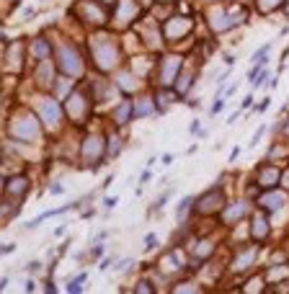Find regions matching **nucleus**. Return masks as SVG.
Instances as JSON below:
<instances>
[{"instance_id":"obj_1","label":"nucleus","mask_w":289,"mask_h":294,"mask_svg":"<svg viewBox=\"0 0 289 294\" xmlns=\"http://www.w3.org/2000/svg\"><path fill=\"white\" fill-rule=\"evenodd\" d=\"M13 134H16V137H24V140H34V137H36V122H34L31 116L16 119V124H13Z\"/></svg>"},{"instance_id":"obj_2","label":"nucleus","mask_w":289,"mask_h":294,"mask_svg":"<svg viewBox=\"0 0 289 294\" xmlns=\"http://www.w3.org/2000/svg\"><path fill=\"white\" fill-rule=\"evenodd\" d=\"M60 65H62V70L65 73H80V62H78V54L73 52V49H68V47H62L60 49Z\"/></svg>"},{"instance_id":"obj_3","label":"nucleus","mask_w":289,"mask_h":294,"mask_svg":"<svg viewBox=\"0 0 289 294\" xmlns=\"http://www.w3.org/2000/svg\"><path fill=\"white\" fill-rule=\"evenodd\" d=\"M41 116H44V122H49V124H54V122L60 119V108H57V103H52V101H47V103H41Z\"/></svg>"},{"instance_id":"obj_4","label":"nucleus","mask_w":289,"mask_h":294,"mask_svg":"<svg viewBox=\"0 0 289 294\" xmlns=\"http://www.w3.org/2000/svg\"><path fill=\"white\" fill-rule=\"evenodd\" d=\"M176 67H179V57H170V60L163 65V80H165V83H170V80H173Z\"/></svg>"},{"instance_id":"obj_5","label":"nucleus","mask_w":289,"mask_h":294,"mask_svg":"<svg viewBox=\"0 0 289 294\" xmlns=\"http://www.w3.org/2000/svg\"><path fill=\"white\" fill-rule=\"evenodd\" d=\"M186 29H189V21H173L165 31H168V36H176V34H184Z\"/></svg>"},{"instance_id":"obj_6","label":"nucleus","mask_w":289,"mask_h":294,"mask_svg":"<svg viewBox=\"0 0 289 294\" xmlns=\"http://www.w3.org/2000/svg\"><path fill=\"white\" fill-rule=\"evenodd\" d=\"M266 54H269V44H263V47L253 54V62H256V65H258V62H263V57H266Z\"/></svg>"},{"instance_id":"obj_7","label":"nucleus","mask_w":289,"mask_h":294,"mask_svg":"<svg viewBox=\"0 0 289 294\" xmlns=\"http://www.w3.org/2000/svg\"><path fill=\"white\" fill-rule=\"evenodd\" d=\"M83 281H85V274H83V276H78L75 281H70V286H68V289H70V291H80V284H83Z\"/></svg>"},{"instance_id":"obj_8","label":"nucleus","mask_w":289,"mask_h":294,"mask_svg":"<svg viewBox=\"0 0 289 294\" xmlns=\"http://www.w3.org/2000/svg\"><path fill=\"white\" fill-rule=\"evenodd\" d=\"M276 3H279V0H261V8L263 11H271V8H276Z\"/></svg>"},{"instance_id":"obj_9","label":"nucleus","mask_w":289,"mask_h":294,"mask_svg":"<svg viewBox=\"0 0 289 294\" xmlns=\"http://www.w3.org/2000/svg\"><path fill=\"white\" fill-rule=\"evenodd\" d=\"M127 116H129V106H127V103H124V106H122V108H119V111H117V119H119V122H122V119H127Z\"/></svg>"},{"instance_id":"obj_10","label":"nucleus","mask_w":289,"mask_h":294,"mask_svg":"<svg viewBox=\"0 0 289 294\" xmlns=\"http://www.w3.org/2000/svg\"><path fill=\"white\" fill-rule=\"evenodd\" d=\"M189 204H191V199H184V201H181V207H179V212H176V214H179V219L184 217V212L189 209Z\"/></svg>"},{"instance_id":"obj_11","label":"nucleus","mask_w":289,"mask_h":294,"mask_svg":"<svg viewBox=\"0 0 289 294\" xmlns=\"http://www.w3.org/2000/svg\"><path fill=\"white\" fill-rule=\"evenodd\" d=\"M36 54H47V44H44V41H36Z\"/></svg>"},{"instance_id":"obj_12","label":"nucleus","mask_w":289,"mask_h":294,"mask_svg":"<svg viewBox=\"0 0 289 294\" xmlns=\"http://www.w3.org/2000/svg\"><path fill=\"white\" fill-rule=\"evenodd\" d=\"M145 243H147L145 248H155V243H158V240H155V235H147V238H145Z\"/></svg>"},{"instance_id":"obj_13","label":"nucleus","mask_w":289,"mask_h":294,"mask_svg":"<svg viewBox=\"0 0 289 294\" xmlns=\"http://www.w3.org/2000/svg\"><path fill=\"white\" fill-rule=\"evenodd\" d=\"M137 114H150V106H147V103H142V106H137Z\"/></svg>"},{"instance_id":"obj_14","label":"nucleus","mask_w":289,"mask_h":294,"mask_svg":"<svg viewBox=\"0 0 289 294\" xmlns=\"http://www.w3.org/2000/svg\"><path fill=\"white\" fill-rule=\"evenodd\" d=\"M219 108H222V98H217V101H214V106H212V114H217Z\"/></svg>"}]
</instances>
